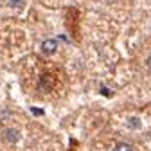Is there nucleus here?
I'll list each match as a JSON object with an SVG mask.
<instances>
[{
  "label": "nucleus",
  "mask_w": 151,
  "mask_h": 151,
  "mask_svg": "<svg viewBox=\"0 0 151 151\" xmlns=\"http://www.w3.org/2000/svg\"><path fill=\"white\" fill-rule=\"evenodd\" d=\"M4 139H6L9 144H14V142L18 140V131H16L14 128H7L6 133H4Z\"/></svg>",
  "instance_id": "f03ea898"
},
{
  "label": "nucleus",
  "mask_w": 151,
  "mask_h": 151,
  "mask_svg": "<svg viewBox=\"0 0 151 151\" xmlns=\"http://www.w3.org/2000/svg\"><path fill=\"white\" fill-rule=\"evenodd\" d=\"M56 49H58V40H45L43 43H42V52L43 54H54L56 52Z\"/></svg>",
  "instance_id": "f257e3e1"
},
{
  "label": "nucleus",
  "mask_w": 151,
  "mask_h": 151,
  "mask_svg": "<svg viewBox=\"0 0 151 151\" xmlns=\"http://www.w3.org/2000/svg\"><path fill=\"white\" fill-rule=\"evenodd\" d=\"M115 151H131V146H129V144H126V142H121V144H117Z\"/></svg>",
  "instance_id": "39448f33"
},
{
  "label": "nucleus",
  "mask_w": 151,
  "mask_h": 151,
  "mask_svg": "<svg viewBox=\"0 0 151 151\" xmlns=\"http://www.w3.org/2000/svg\"><path fill=\"white\" fill-rule=\"evenodd\" d=\"M149 135H151V131H149Z\"/></svg>",
  "instance_id": "6e6552de"
},
{
  "label": "nucleus",
  "mask_w": 151,
  "mask_h": 151,
  "mask_svg": "<svg viewBox=\"0 0 151 151\" xmlns=\"http://www.w3.org/2000/svg\"><path fill=\"white\" fill-rule=\"evenodd\" d=\"M113 151H115V149H113Z\"/></svg>",
  "instance_id": "1a4fd4ad"
},
{
  "label": "nucleus",
  "mask_w": 151,
  "mask_h": 151,
  "mask_svg": "<svg viewBox=\"0 0 151 151\" xmlns=\"http://www.w3.org/2000/svg\"><path fill=\"white\" fill-rule=\"evenodd\" d=\"M31 111H32V113H34V115H43V113H45V111H43V110H42V108H34V106H32V108H31Z\"/></svg>",
  "instance_id": "423d86ee"
},
{
  "label": "nucleus",
  "mask_w": 151,
  "mask_h": 151,
  "mask_svg": "<svg viewBox=\"0 0 151 151\" xmlns=\"http://www.w3.org/2000/svg\"><path fill=\"white\" fill-rule=\"evenodd\" d=\"M146 65H147V68H151V54H149V58H147V61H146Z\"/></svg>",
  "instance_id": "0eeeda50"
},
{
  "label": "nucleus",
  "mask_w": 151,
  "mask_h": 151,
  "mask_svg": "<svg viewBox=\"0 0 151 151\" xmlns=\"http://www.w3.org/2000/svg\"><path fill=\"white\" fill-rule=\"evenodd\" d=\"M9 7L20 9V7H24V2H22V0H9Z\"/></svg>",
  "instance_id": "20e7f679"
},
{
  "label": "nucleus",
  "mask_w": 151,
  "mask_h": 151,
  "mask_svg": "<svg viewBox=\"0 0 151 151\" xmlns=\"http://www.w3.org/2000/svg\"><path fill=\"white\" fill-rule=\"evenodd\" d=\"M131 128H135V129H140V126H142V122H140V119L139 117H133V119H129V122H128Z\"/></svg>",
  "instance_id": "7ed1b4c3"
}]
</instances>
